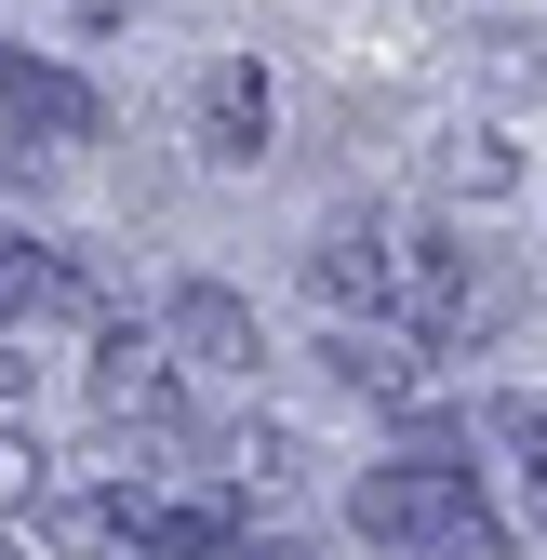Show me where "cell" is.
I'll return each instance as SVG.
<instances>
[{"mask_svg":"<svg viewBox=\"0 0 547 560\" xmlns=\"http://www.w3.org/2000/svg\"><path fill=\"white\" fill-rule=\"evenodd\" d=\"M107 294H94V267H67V254H40L27 228H0V320H94Z\"/></svg>","mask_w":547,"mask_h":560,"instance_id":"7","label":"cell"},{"mask_svg":"<svg viewBox=\"0 0 547 560\" xmlns=\"http://www.w3.org/2000/svg\"><path fill=\"white\" fill-rule=\"evenodd\" d=\"M508 174H521V161L494 148V133H467V148H454V187H467V200H508Z\"/></svg>","mask_w":547,"mask_h":560,"instance_id":"14","label":"cell"},{"mask_svg":"<svg viewBox=\"0 0 547 560\" xmlns=\"http://www.w3.org/2000/svg\"><path fill=\"white\" fill-rule=\"evenodd\" d=\"M161 334H174V361H187V374H254V361H267V334H254V307L228 294V280H187Z\"/></svg>","mask_w":547,"mask_h":560,"instance_id":"6","label":"cell"},{"mask_svg":"<svg viewBox=\"0 0 547 560\" xmlns=\"http://www.w3.org/2000/svg\"><path fill=\"white\" fill-rule=\"evenodd\" d=\"M400 307H415L428 347H481V334L521 320V267L508 254H467L454 228H428V241H400Z\"/></svg>","mask_w":547,"mask_h":560,"instance_id":"2","label":"cell"},{"mask_svg":"<svg viewBox=\"0 0 547 560\" xmlns=\"http://www.w3.org/2000/svg\"><path fill=\"white\" fill-rule=\"evenodd\" d=\"M254 560H294V547H254Z\"/></svg>","mask_w":547,"mask_h":560,"instance_id":"17","label":"cell"},{"mask_svg":"<svg viewBox=\"0 0 547 560\" xmlns=\"http://www.w3.org/2000/svg\"><path fill=\"white\" fill-rule=\"evenodd\" d=\"M494 441L521 454V508L547 521V400H494Z\"/></svg>","mask_w":547,"mask_h":560,"instance_id":"12","label":"cell"},{"mask_svg":"<svg viewBox=\"0 0 547 560\" xmlns=\"http://www.w3.org/2000/svg\"><path fill=\"white\" fill-rule=\"evenodd\" d=\"M14 400H27V361H14V347H0V413H14Z\"/></svg>","mask_w":547,"mask_h":560,"instance_id":"15","label":"cell"},{"mask_svg":"<svg viewBox=\"0 0 547 560\" xmlns=\"http://www.w3.org/2000/svg\"><path fill=\"white\" fill-rule=\"evenodd\" d=\"M81 14H94V27H120V14H148V0H81Z\"/></svg>","mask_w":547,"mask_h":560,"instance_id":"16","label":"cell"},{"mask_svg":"<svg viewBox=\"0 0 547 560\" xmlns=\"http://www.w3.org/2000/svg\"><path fill=\"white\" fill-rule=\"evenodd\" d=\"M94 413L120 441H187V361H174V334H94Z\"/></svg>","mask_w":547,"mask_h":560,"instance_id":"3","label":"cell"},{"mask_svg":"<svg viewBox=\"0 0 547 560\" xmlns=\"http://www.w3.org/2000/svg\"><path fill=\"white\" fill-rule=\"evenodd\" d=\"M0 107H14V133H107V94L81 81V67H40V54H0Z\"/></svg>","mask_w":547,"mask_h":560,"instance_id":"8","label":"cell"},{"mask_svg":"<svg viewBox=\"0 0 547 560\" xmlns=\"http://www.w3.org/2000/svg\"><path fill=\"white\" fill-rule=\"evenodd\" d=\"M307 280H321V307H387L400 294V241L374 228V214H348V228H321V254H307Z\"/></svg>","mask_w":547,"mask_h":560,"instance_id":"9","label":"cell"},{"mask_svg":"<svg viewBox=\"0 0 547 560\" xmlns=\"http://www.w3.org/2000/svg\"><path fill=\"white\" fill-rule=\"evenodd\" d=\"M361 534L387 560H508V521L481 508V480L454 454H387L361 480Z\"/></svg>","mask_w":547,"mask_h":560,"instance_id":"1","label":"cell"},{"mask_svg":"<svg viewBox=\"0 0 547 560\" xmlns=\"http://www.w3.org/2000/svg\"><path fill=\"white\" fill-rule=\"evenodd\" d=\"M228 467H241V494H281V480H294V441H281V428H254Z\"/></svg>","mask_w":547,"mask_h":560,"instance_id":"13","label":"cell"},{"mask_svg":"<svg viewBox=\"0 0 547 560\" xmlns=\"http://www.w3.org/2000/svg\"><path fill=\"white\" fill-rule=\"evenodd\" d=\"M40 534H54L67 560H133V521H120V494H40Z\"/></svg>","mask_w":547,"mask_h":560,"instance_id":"11","label":"cell"},{"mask_svg":"<svg viewBox=\"0 0 547 560\" xmlns=\"http://www.w3.org/2000/svg\"><path fill=\"white\" fill-rule=\"evenodd\" d=\"M187 120H200V161H267L281 94H267V67H254V54H214V67H200V94H187Z\"/></svg>","mask_w":547,"mask_h":560,"instance_id":"4","label":"cell"},{"mask_svg":"<svg viewBox=\"0 0 547 560\" xmlns=\"http://www.w3.org/2000/svg\"><path fill=\"white\" fill-rule=\"evenodd\" d=\"M133 560H241V508L228 494H120Z\"/></svg>","mask_w":547,"mask_h":560,"instance_id":"5","label":"cell"},{"mask_svg":"<svg viewBox=\"0 0 547 560\" xmlns=\"http://www.w3.org/2000/svg\"><path fill=\"white\" fill-rule=\"evenodd\" d=\"M334 387H361V400H428V334H387V320H348L321 347Z\"/></svg>","mask_w":547,"mask_h":560,"instance_id":"10","label":"cell"}]
</instances>
